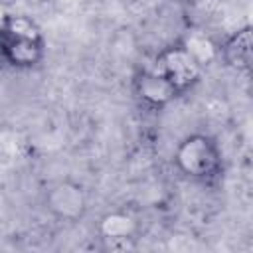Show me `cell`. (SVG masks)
I'll return each mask as SVG.
<instances>
[{
  "mask_svg": "<svg viewBox=\"0 0 253 253\" xmlns=\"http://www.w3.org/2000/svg\"><path fill=\"white\" fill-rule=\"evenodd\" d=\"M172 164L182 178L198 186L213 188L225 172L223 148L208 132H190L182 136L172 152Z\"/></svg>",
  "mask_w": 253,
  "mask_h": 253,
  "instance_id": "cell-1",
  "label": "cell"
},
{
  "mask_svg": "<svg viewBox=\"0 0 253 253\" xmlns=\"http://www.w3.org/2000/svg\"><path fill=\"white\" fill-rule=\"evenodd\" d=\"M0 53L8 67L32 71L47 53V42L34 18L28 14H4L0 28Z\"/></svg>",
  "mask_w": 253,
  "mask_h": 253,
  "instance_id": "cell-2",
  "label": "cell"
},
{
  "mask_svg": "<svg viewBox=\"0 0 253 253\" xmlns=\"http://www.w3.org/2000/svg\"><path fill=\"white\" fill-rule=\"evenodd\" d=\"M152 67L170 81L180 97H184L202 81L206 59L192 47L190 42L174 40L156 53Z\"/></svg>",
  "mask_w": 253,
  "mask_h": 253,
  "instance_id": "cell-3",
  "label": "cell"
},
{
  "mask_svg": "<svg viewBox=\"0 0 253 253\" xmlns=\"http://www.w3.org/2000/svg\"><path fill=\"white\" fill-rule=\"evenodd\" d=\"M43 210L59 223L73 225L85 219L89 211V192L75 178H57L47 184L42 196Z\"/></svg>",
  "mask_w": 253,
  "mask_h": 253,
  "instance_id": "cell-4",
  "label": "cell"
},
{
  "mask_svg": "<svg viewBox=\"0 0 253 253\" xmlns=\"http://www.w3.org/2000/svg\"><path fill=\"white\" fill-rule=\"evenodd\" d=\"M130 89H132V97L136 99V103L148 111H162L170 103L180 99L178 91L170 85V81L162 73H158L152 67V63L132 73Z\"/></svg>",
  "mask_w": 253,
  "mask_h": 253,
  "instance_id": "cell-5",
  "label": "cell"
},
{
  "mask_svg": "<svg viewBox=\"0 0 253 253\" xmlns=\"http://www.w3.org/2000/svg\"><path fill=\"white\" fill-rule=\"evenodd\" d=\"M95 233L107 249H126L138 239L140 221L128 210H109L99 217Z\"/></svg>",
  "mask_w": 253,
  "mask_h": 253,
  "instance_id": "cell-6",
  "label": "cell"
},
{
  "mask_svg": "<svg viewBox=\"0 0 253 253\" xmlns=\"http://www.w3.org/2000/svg\"><path fill=\"white\" fill-rule=\"evenodd\" d=\"M217 53L235 73L253 77V24H245L227 34L217 45Z\"/></svg>",
  "mask_w": 253,
  "mask_h": 253,
  "instance_id": "cell-7",
  "label": "cell"
}]
</instances>
